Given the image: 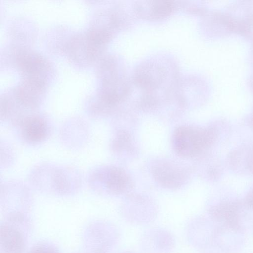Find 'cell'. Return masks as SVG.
I'll return each mask as SVG.
<instances>
[{
	"label": "cell",
	"mask_w": 253,
	"mask_h": 253,
	"mask_svg": "<svg viewBox=\"0 0 253 253\" xmlns=\"http://www.w3.org/2000/svg\"><path fill=\"white\" fill-rule=\"evenodd\" d=\"M28 178L35 189L61 195L74 193L82 185L81 174L71 166L40 164L32 168Z\"/></svg>",
	"instance_id": "1"
},
{
	"label": "cell",
	"mask_w": 253,
	"mask_h": 253,
	"mask_svg": "<svg viewBox=\"0 0 253 253\" xmlns=\"http://www.w3.org/2000/svg\"><path fill=\"white\" fill-rule=\"evenodd\" d=\"M16 136L24 144L36 146L47 140L53 131V124L46 116L31 112L11 126Z\"/></svg>",
	"instance_id": "2"
},
{
	"label": "cell",
	"mask_w": 253,
	"mask_h": 253,
	"mask_svg": "<svg viewBox=\"0 0 253 253\" xmlns=\"http://www.w3.org/2000/svg\"><path fill=\"white\" fill-rule=\"evenodd\" d=\"M216 136V130L212 127L202 128L182 126L175 130L173 143L179 155L192 156L210 147Z\"/></svg>",
	"instance_id": "3"
},
{
	"label": "cell",
	"mask_w": 253,
	"mask_h": 253,
	"mask_svg": "<svg viewBox=\"0 0 253 253\" xmlns=\"http://www.w3.org/2000/svg\"><path fill=\"white\" fill-rule=\"evenodd\" d=\"M87 183L92 191L118 193L126 187L128 179L120 169L113 166H100L92 169L87 176Z\"/></svg>",
	"instance_id": "4"
},
{
	"label": "cell",
	"mask_w": 253,
	"mask_h": 253,
	"mask_svg": "<svg viewBox=\"0 0 253 253\" xmlns=\"http://www.w3.org/2000/svg\"><path fill=\"white\" fill-rule=\"evenodd\" d=\"M243 202L237 200H224L214 205L209 211L211 218L219 224L234 228L244 229Z\"/></svg>",
	"instance_id": "5"
},
{
	"label": "cell",
	"mask_w": 253,
	"mask_h": 253,
	"mask_svg": "<svg viewBox=\"0 0 253 253\" xmlns=\"http://www.w3.org/2000/svg\"><path fill=\"white\" fill-rule=\"evenodd\" d=\"M45 88V81L24 79L16 88L14 97L24 108L33 112L42 104Z\"/></svg>",
	"instance_id": "6"
},
{
	"label": "cell",
	"mask_w": 253,
	"mask_h": 253,
	"mask_svg": "<svg viewBox=\"0 0 253 253\" xmlns=\"http://www.w3.org/2000/svg\"><path fill=\"white\" fill-rule=\"evenodd\" d=\"M16 64L25 77L24 79L45 81L49 66L43 57L34 52L23 51L18 53Z\"/></svg>",
	"instance_id": "7"
},
{
	"label": "cell",
	"mask_w": 253,
	"mask_h": 253,
	"mask_svg": "<svg viewBox=\"0 0 253 253\" xmlns=\"http://www.w3.org/2000/svg\"><path fill=\"white\" fill-rule=\"evenodd\" d=\"M88 125L82 120L65 123L60 132L62 142L71 148H78L84 145L88 139Z\"/></svg>",
	"instance_id": "8"
},
{
	"label": "cell",
	"mask_w": 253,
	"mask_h": 253,
	"mask_svg": "<svg viewBox=\"0 0 253 253\" xmlns=\"http://www.w3.org/2000/svg\"><path fill=\"white\" fill-rule=\"evenodd\" d=\"M214 233L217 245L225 252H233L238 250L244 242V229L219 224Z\"/></svg>",
	"instance_id": "9"
},
{
	"label": "cell",
	"mask_w": 253,
	"mask_h": 253,
	"mask_svg": "<svg viewBox=\"0 0 253 253\" xmlns=\"http://www.w3.org/2000/svg\"><path fill=\"white\" fill-rule=\"evenodd\" d=\"M252 146L242 145L233 150L228 156V164L231 169L239 175L251 173V163Z\"/></svg>",
	"instance_id": "10"
},
{
	"label": "cell",
	"mask_w": 253,
	"mask_h": 253,
	"mask_svg": "<svg viewBox=\"0 0 253 253\" xmlns=\"http://www.w3.org/2000/svg\"><path fill=\"white\" fill-rule=\"evenodd\" d=\"M1 253H21L23 247V238L16 229L3 226L0 229Z\"/></svg>",
	"instance_id": "11"
},
{
	"label": "cell",
	"mask_w": 253,
	"mask_h": 253,
	"mask_svg": "<svg viewBox=\"0 0 253 253\" xmlns=\"http://www.w3.org/2000/svg\"><path fill=\"white\" fill-rule=\"evenodd\" d=\"M155 176L160 183L168 187H175L183 179V172L176 167L163 164L158 166L155 171Z\"/></svg>",
	"instance_id": "12"
},
{
	"label": "cell",
	"mask_w": 253,
	"mask_h": 253,
	"mask_svg": "<svg viewBox=\"0 0 253 253\" xmlns=\"http://www.w3.org/2000/svg\"><path fill=\"white\" fill-rule=\"evenodd\" d=\"M151 15L156 18H162L169 15L173 9L169 1H157L151 5Z\"/></svg>",
	"instance_id": "13"
},
{
	"label": "cell",
	"mask_w": 253,
	"mask_h": 253,
	"mask_svg": "<svg viewBox=\"0 0 253 253\" xmlns=\"http://www.w3.org/2000/svg\"><path fill=\"white\" fill-rule=\"evenodd\" d=\"M243 203L246 208L253 211V186L246 194Z\"/></svg>",
	"instance_id": "14"
},
{
	"label": "cell",
	"mask_w": 253,
	"mask_h": 253,
	"mask_svg": "<svg viewBox=\"0 0 253 253\" xmlns=\"http://www.w3.org/2000/svg\"><path fill=\"white\" fill-rule=\"evenodd\" d=\"M30 253H58L54 249L47 246H37L33 249Z\"/></svg>",
	"instance_id": "15"
},
{
	"label": "cell",
	"mask_w": 253,
	"mask_h": 253,
	"mask_svg": "<svg viewBox=\"0 0 253 253\" xmlns=\"http://www.w3.org/2000/svg\"><path fill=\"white\" fill-rule=\"evenodd\" d=\"M251 171V173L253 174V145H252V147Z\"/></svg>",
	"instance_id": "16"
}]
</instances>
